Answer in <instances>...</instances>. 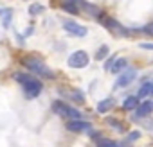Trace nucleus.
I'll return each mask as SVG.
<instances>
[{
	"label": "nucleus",
	"instance_id": "obj_1",
	"mask_svg": "<svg viewBox=\"0 0 153 147\" xmlns=\"http://www.w3.org/2000/svg\"><path fill=\"white\" fill-rule=\"evenodd\" d=\"M13 79H15L16 83H20V85H22L24 93H25V97H27V99H36V97H40V93L43 92L42 83H40L36 77H31L29 74L16 72L15 76H13Z\"/></svg>",
	"mask_w": 153,
	"mask_h": 147
},
{
	"label": "nucleus",
	"instance_id": "obj_2",
	"mask_svg": "<svg viewBox=\"0 0 153 147\" xmlns=\"http://www.w3.org/2000/svg\"><path fill=\"white\" fill-rule=\"evenodd\" d=\"M52 111L58 117L65 118L67 122L68 120H83V115H81V111L78 108H74V106H70V104H67L63 101H54L52 102Z\"/></svg>",
	"mask_w": 153,
	"mask_h": 147
},
{
	"label": "nucleus",
	"instance_id": "obj_3",
	"mask_svg": "<svg viewBox=\"0 0 153 147\" xmlns=\"http://www.w3.org/2000/svg\"><path fill=\"white\" fill-rule=\"evenodd\" d=\"M24 65L31 74H34V76H40V77H45V79H54V72L43 61H40L36 57H25Z\"/></svg>",
	"mask_w": 153,
	"mask_h": 147
},
{
	"label": "nucleus",
	"instance_id": "obj_4",
	"mask_svg": "<svg viewBox=\"0 0 153 147\" xmlns=\"http://www.w3.org/2000/svg\"><path fill=\"white\" fill-rule=\"evenodd\" d=\"M88 63H90V56L85 50H76L67 59V65L70 68H85V66H88Z\"/></svg>",
	"mask_w": 153,
	"mask_h": 147
},
{
	"label": "nucleus",
	"instance_id": "obj_5",
	"mask_svg": "<svg viewBox=\"0 0 153 147\" xmlns=\"http://www.w3.org/2000/svg\"><path fill=\"white\" fill-rule=\"evenodd\" d=\"M63 29H65L70 36H76V38H85L87 32H88L85 25L74 22V20H65V22H63Z\"/></svg>",
	"mask_w": 153,
	"mask_h": 147
},
{
	"label": "nucleus",
	"instance_id": "obj_6",
	"mask_svg": "<svg viewBox=\"0 0 153 147\" xmlns=\"http://www.w3.org/2000/svg\"><path fill=\"white\" fill-rule=\"evenodd\" d=\"M135 77H137V70L128 66L124 72L119 74V77H117V81H115V88H126V86H130V85L135 81Z\"/></svg>",
	"mask_w": 153,
	"mask_h": 147
},
{
	"label": "nucleus",
	"instance_id": "obj_7",
	"mask_svg": "<svg viewBox=\"0 0 153 147\" xmlns=\"http://www.w3.org/2000/svg\"><path fill=\"white\" fill-rule=\"evenodd\" d=\"M67 129L70 133H90L92 131V124L87 120H68L67 122Z\"/></svg>",
	"mask_w": 153,
	"mask_h": 147
},
{
	"label": "nucleus",
	"instance_id": "obj_8",
	"mask_svg": "<svg viewBox=\"0 0 153 147\" xmlns=\"http://www.w3.org/2000/svg\"><path fill=\"white\" fill-rule=\"evenodd\" d=\"M99 24H101V25H105V27H106V29H110V31H119V32H123L124 36H128V29H124L117 20H114V18L106 16L105 13L99 16Z\"/></svg>",
	"mask_w": 153,
	"mask_h": 147
},
{
	"label": "nucleus",
	"instance_id": "obj_9",
	"mask_svg": "<svg viewBox=\"0 0 153 147\" xmlns=\"http://www.w3.org/2000/svg\"><path fill=\"white\" fill-rule=\"evenodd\" d=\"M72 2L78 6V7H83L88 15H92V16H96V18H99V16L103 15V11H101L97 6H94V4H90V2H87V0H72Z\"/></svg>",
	"mask_w": 153,
	"mask_h": 147
},
{
	"label": "nucleus",
	"instance_id": "obj_10",
	"mask_svg": "<svg viewBox=\"0 0 153 147\" xmlns=\"http://www.w3.org/2000/svg\"><path fill=\"white\" fill-rule=\"evenodd\" d=\"M135 111H137L139 117H149L151 111H153V102L151 101H142V102H139Z\"/></svg>",
	"mask_w": 153,
	"mask_h": 147
},
{
	"label": "nucleus",
	"instance_id": "obj_11",
	"mask_svg": "<svg viewBox=\"0 0 153 147\" xmlns=\"http://www.w3.org/2000/svg\"><path fill=\"white\" fill-rule=\"evenodd\" d=\"M114 106H115V101H114L112 97H108V99H103V101H99V102H97V113L105 115V113H106V111H110Z\"/></svg>",
	"mask_w": 153,
	"mask_h": 147
},
{
	"label": "nucleus",
	"instance_id": "obj_12",
	"mask_svg": "<svg viewBox=\"0 0 153 147\" xmlns=\"http://www.w3.org/2000/svg\"><path fill=\"white\" fill-rule=\"evenodd\" d=\"M137 106H139V97H137V95H130V97H126L124 102H123V108H124L126 111H135Z\"/></svg>",
	"mask_w": 153,
	"mask_h": 147
},
{
	"label": "nucleus",
	"instance_id": "obj_13",
	"mask_svg": "<svg viewBox=\"0 0 153 147\" xmlns=\"http://www.w3.org/2000/svg\"><path fill=\"white\" fill-rule=\"evenodd\" d=\"M126 68H128V61H126L124 57H117V59H115V63L112 65L110 72H114V74H121V72H124Z\"/></svg>",
	"mask_w": 153,
	"mask_h": 147
},
{
	"label": "nucleus",
	"instance_id": "obj_14",
	"mask_svg": "<svg viewBox=\"0 0 153 147\" xmlns=\"http://www.w3.org/2000/svg\"><path fill=\"white\" fill-rule=\"evenodd\" d=\"M61 7H63V11H67V13H70V15H79V7L76 6L72 0H63Z\"/></svg>",
	"mask_w": 153,
	"mask_h": 147
},
{
	"label": "nucleus",
	"instance_id": "obj_15",
	"mask_svg": "<svg viewBox=\"0 0 153 147\" xmlns=\"http://www.w3.org/2000/svg\"><path fill=\"white\" fill-rule=\"evenodd\" d=\"M97 147H126L115 140H110V138H99L97 140Z\"/></svg>",
	"mask_w": 153,
	"mask_h": 147
},
{
	"label": "nucleus",
	"instance_id": "obj_16",
	"mask_svg": "<svg viewBox=\"0 0 153 147\" xmlns=\"http://www.w3.org/2000/svg\"><path fill=\"white\" fill-rule=\"evenodd\" d=\"M108 54H110L108 45H103V47H99V49H97V52H96V59H97V61H103V59H106V57H108Z\"/></svg>",
	"mask_w": 153,
	"mask_h": 147
},
{
	"label": "nucleus",
	"instance_id": "obj_17",
	"mask_svg": "<svg viewBox=\"0 0 153 147\" xmlns=\"http://www.w3.org/2000/svg\"><path fill=\"white\" fill-rule=\"evenodd\" d=\"M148 95H151V81L142 83V86L139 88V95L137 97H148Z\"/></svg>",
	"mask_w": 153,
	"mask_h": 147
},
{
	"label": "nucleus",
	"instance_id": "obj_18",
	"mask_svg": "<svg viewBox=\"0 0 153 147\" xmlns=\"http://www.w3.org/2000/svg\"><path fill=\"white\" fill-rule=\"evenodd\" d=\"M0 15H2V24H4V27H9L13 11H11V9H2V11H0Z\"/></svg>",
	"mask_w": 153,
	"mask_h": 147
},
{
	"label": "nucleus",
	"instance_id": "obj_19",
	"mask_svg": "<svg viewBox=\"0 0 153 147\" xmlns=\"http://www.w3.org/2000/svg\"><path fill=\"white\" fill-rule=\"evenodd\" d=\"M43 9H45V6H42V4H31L29 6V15L31 16H36V15L43 13Z\"/></svg>",
	"mask_w": 153,
	"mask_h": 147
},
{
	"label": "nucleus",
	"instance_id": "obj_20",
	"mask_svg": "<svg viewBox=\"0 0 153 147\" xmlns=\"http://www.w3.org/2000/svg\"><path fill=\"white\" fill-rule=\"evenodd\" d=\"M70 97H72V99H74L76 102H79V104H81V102H85V97H83V93H81L79 90H72Z\"/></svg>",
	"mask_w": 153,
	"mask_h": 147
},
{
	"label": "nucleus",
	"instance_id": "obj_21",
	"mask_svg": "<svg viewBox=\"0 0 153 147\" xmlns=\"http://www.w3.org/2000/svg\"><path fill=\"white\" fill-rule=\"evenodd\" d=\"M108 124L114 127V129H119V131H124V126L121 124V122H117L115 118H108Z\"/></svg>",
	"mask_w": 153,
	"mask_h": 147
},
{
	"label": "nucleus",
	"instance_id": "obj_22",
	"mask_svg": "<svg viewBox=\"0 0 153 147\" xmlns=\"http://www.w3.org/2000/svg\"><path fill=\"white\" fill-rule=\"evenodd\" d=\"M115 59H117V56H110V57L106 59V63H105V68H106V70H110V68H112V65L115 63Z\"/></svg>",
	"mask_w": 153,
	"mask_h": 147
},
{
	"label": "nucleus",
	"instance_id": "obj_23",
	"mask_svg": "<svg viewBox=\"0 0 153 147\" xmlns=\"http://www.w3.org/2000/svg\"><path fill=\"white\" fill-rule=\"evenodd\" d=\"M140 31H142V32H148L149 36H153V22H151V24H148V25H144Z\"/></svg>",
	"mask_w": 153,
	"mask_h": 147
},
{
	"label": "nucleus",
	"instance_id": "obj_24",
	"mask_svg": "<svg viewBox=\"0 0 153 147\" xmlns=\"http://www.w3.org/2000/svg\"><path fill=\"white\" fill-rule=\"evenodd\" d=\"M139 136H140V133H139V131H131V133L128 135V142H135Z\"/></svg>",
	"mask_w": 153,
	"mask_h": 147
},
{
	"label": "nucleus",
	"instance_id": "obj_25",
	"mask_svg": "<svg viewBox=\"0 0 153 147\" xmlns=\"http://www.w3.org/2000/svg\"><path fill=\"white\" fill-rule=\"evenodd\" d=\"M139 47H140V49H144V50H153V43H148V41L139 43Z\"/></svg>",
	"mask_w": 153,
	"mask_h": 147
},
{
	"label": "nucleus",
	"instance_id": "obj_26",
	"mask_svg": "<svg viewBox=\"0 0 153 147\" xmlns=\"http://www.w3.org/2000/svg\"><path fill=\"white\" fill-rule=\"evenodd\" d=\"M31 32H33V27H27L25 32H24V36H31Z\"/></svg>",
	"mask_w": 153,
	"mask_h": 147
},
{
	"label": "nucleus",
	"instance_id": "obj_27",
	"mask_svg": "<svg viewBox=\"0 0 153 147\" xmlns=\"http://www.w3.org/2000/svg\"><path fill=\"white\" fill-rule=\"evenodd\" d=\"M151 95H153V79H151Z\"/></svg>",
	"mask_w": 153,
	"mask_h": 147
}]
</instances>
